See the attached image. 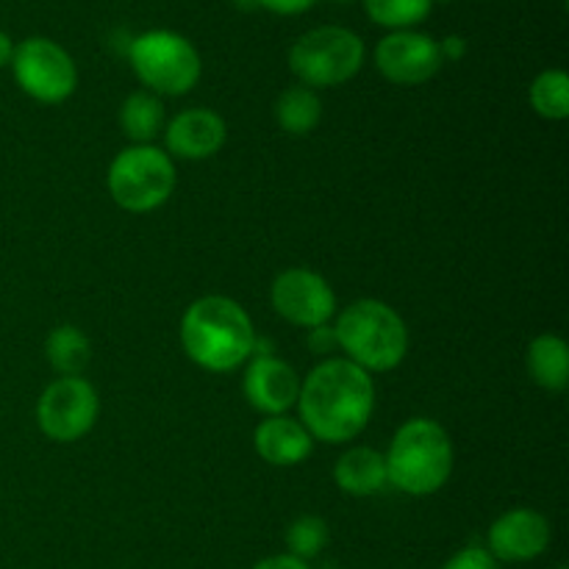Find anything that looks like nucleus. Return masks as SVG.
Segmentation results:
<instances>
[{
	"mask_svg": "<svg viewBox=\"0 0 569 569\" xmlns=\"http://www.w3.org/2000/svg\"><path fill=\"white\" fill-rule=\"evenodd\" d=\"M272 309L298 328L326 326L337 315V295L320 272L292 267L272 281Z\"/></svg>",
	"mask_w": 569,
	"mask_h": 569,
	"instance_id": "nucleus-10",
	"label": "nucleus"
},
{
	"mask_svg": "<svg viewBox=\"0 0 569 569\" xmlns=\"http://www.w3.org/2000/svg\"><path fill=\"white\" fill-rule=\"evenodd\" d=\"M487 542L495 561H503V565L533 561L548 550L550 522L533 509H511L492 522Z\"/></svg>",
	"mask_w": 569,
	"mask_h": 569,
	"instance_id": "nucleus-12",
	"label": "nucleus"
},
{
	"mask_svg": "<svg viewBox=\"0 0 569 569\" xmlns=\"http://www.w3.org/2000/svg\"><path fill=\"white\" fill-rule=\"evenodd\" d=\"M317 0H261V9L272 11V14H281V17H295V14H303L315 6Z\"/></svg>",
	"mask_w": 569,
	"mask_h": 569,
	"instance_id": "nucleus-26",
	"label": "nucleus"
},
{
	"mask_svg": "<svg viewBox=\"0 0 569 569\" xmlns=\"http://www.w3.org/2000/svg\"><path fill=\"white\" fill-rule=\"evenodd\" d=\"M100 400L87 378H56L37 403V422L53 442H76L92 431Z\"/></svg>",
	"mask_w": 569,
	"mask_h": 569,
	"instance_id": "nucleus-9",
	"label": "nucleus"
},
{
	"mask_svg": "<svg viewBox=\"0 0 569 569\" xmlns=\"http://www.w3.org/2000/svg\"><path fill=\"white\" fill-rule=\"evenodd\" d=\"M528 372L548 392H565L569 383V348L556 333H542L528 348Z\"/></svg>",
	"mask_w": 569,
	"mask_h": 569,
	"instance_id": "nucleus-17",
	"label": "nucleus"
},
{
	"mask_svg": "<svg viewBox=\"0 0 569 569\" xmlns=\"http://www.w3.org/2000/svg\"><path fill=\"white\" fill-rule=\"evenodd\" d=\"M383 461L389 483L398 492L426 498L453 476V442L437 420L417 417L398 428Z\"/></svg>",
	"mask_w": 569,
	"mask_h": 569,
	"instance_id": "nucleus-3",
	"label": "nucleus"
},
{
	"mask_svg": "<svg viewBox=\"0 0 569 569\" xmlns=\"http://www.w3.org/2000/svg\"><path fill=\"white\" fill-rule=\"evenodd\" d=\"M239 11H259L261 9V0H233Z\"/></svg>",
	"mask_w": 569,
	"mask_h": 569,
	"instance_id": "nucleus-30",
	"label": "nucleus"
},
{
	"mask_svg": "<svg viewBox=\"0 0 569 569\" xmlns=\"http://www.w3.org/2000/svg\"><path fill=\"white\" fill-rule=\"evenodd\" d=\"M333 481L345 495L353 498H370L387 489V461L378 450L370 448H350L348 453L339 456L333 467Z\"/></svg>",
	"mask_w": 569,
	"mask_h": 569,
	"instance_id": "nucleus-16",
	"label": "nucleus"
},
{
	"mask_svg": "<svg viewBox=\"0 0 569 569\" xmlns=\"http://www.w3.org/2000/svg\"><path fill=\"white\" fill-rule=\"evenodd\" d=\"M437 3H456V0H433V6Z\"/></svg>",
	"mask_w": 569,
	"mask_h": 569,
	"instance_id": "nucleus-31",
	"label": "nucleus"
},
{
	"mask_svg": "<svg viewBox=\"0 0 569 569\" xmlns=\"http://www.w3.org/2000/svg\"><path fill=\"white\" fill-rule=\"evenodd\" d=\"M559 569H567V567H559Z\"/></svg>",
	"mask_w": 569,
	"mask_h": 569,
	"instance_id": "nucleus-33",
	"label": "nucleus"
},
{
	"mask_svg": "<svg viewBox=\"0 0 569 569\" xmlns=\"http://www.w3.org/2000/svg\"><path fill=\"white\" fill-rule=\"evenodd\" d=\"M326 545H328V526L322 517L303 515L287 528V548H289V556H295V559L300 561L317 559Z\"/></svg>",
	"mask_w": 569,
	"mask_h": 569,
	"instance_id": "nucleus-23",
	"label": "nucleus"
},
{
	"mask_svg": "<svg viewBox=\"0 0 569 569\" xmlns=\"http://www.w3.org/2000/svg\"><path fill=\"white\" fill-rule=\"evenodd\" d=\"M253 569H311L306 561L295 559V556L289 553H278V556H267V559H261L259 565H253Z\"/></svg>",
	"mask_w": 569,
	"mask_h": 569,
	"instance_id": "nucleus-28",
	"label": "nucleus"
},
{
	"mask_svg": "<svg viewBox=\"0 0 569 569\" xmlns=\"http://www.w3.org/2000/svg\"><path fill=\"white\" fill-rule=\"evenodd\" d=\"M333 3H350V0H333Z\"/></svg>",
	"mask_w": 569,
	"mask_h": 569,
	"instance_id": "nucleus-32",
	"label": "nucleus"
},
{
	"mask_svg": "<svg viewBox=\"0 0 569 569\" xmlns=\"http://www.w3.org/2000/svg\"><path fill=\"white\" fill-rule=\"evenodd\" d=\"M256 453L272 467L303 465L315 450V439L306 431L303 422L292 417H267L253 431Z\"/></svg>",
	"mask_w": 569,
	"mask_h": 569,
	"instance_id": "nucleus-15",
	"label": "nucleus"
},
{
	"mask_svg": "<svg viewBox=\"0 0 569 569\" xmlns=\"http://www.w3.org/2000/svg\"><path fill=\"white\" fill-rule=\"evenodd\" d=\"M120 126L131 142L150 144V139L164 131V103L159 94L139 89L131 92L120 106Z\"/></svg>",
	"mask_w": 569,
	"mask_h": 569,
	"instance_id": "nucleus-18",
	"label": "nucleus"
},
{
	"mask_svg": "<svg viewBox=\"0 0 569 569\" xmlns=\"http://www.w3.org/2000/svg\"><path fill=\"white\" fill-rule=\"evenodd\" d=\"M309 350L315 356H322V359H326L328 353H333V350H339L337 331H333L328 322H326V326L309 328Z\"/></svg>",
	"mask_w": 569,
	"mask_h": 569,
	"instance_id": "nucleus-25",
	"label": "nucleus"
},
{
	"mask_svg": "<svg viewBox=\"0 0 569 569\" xmlns=\"http://www.w3.org/2000/svg\"><path fill=\"white\" fill-rule=\"evenodd\" d=\"M276 120L292 137H306L315 131L322 120V100L315 89L295 83L283 89L276 100Z\"/></svg>",
	"mask_w": 569,
	"mask_h": 569,
	"instance_id": "nucleus-19",
	"label": "nucleus"
},
{
	"mask_svg": "<svg viewBox=\"0 0 569 569\" xmlns=\"http://www.w3.org/2000/svg\"><path fill=\"white\" fill-rule=\"evenodd\" d=\"M11 70L22 92L39 103H64L78 87L76 61L48 37H28L14 44Z\"/></svg>",
	"mask_w": 569,
	"mask_h": 569,
	"instance_id": "nucleus-8",
	"label": "nucleus"
},
{
	"mask_svg": "<svg viewBox=\"0 0 569 569\" xmlns=\"http://www.w3.org/2000/svg\"><path fill=\"white\" fill-rule=\"evenodd\" d=\"M439 53H442V61H459L467 56V39L459 37V33H450V37L439 39Z\"/></svg>",
	"mask_w": 569,
	"mask_h": 569,
	"instance_id": "nucleus-27",
	"label": "nucleus"
},
{
	"mask_svg": "<svg viewBox=\"0 0 569 569\" xmlns=\"http://www.w3.org/2000/svg\"><path fill=\"white\" fill-rule=\"evenodd\" d=\"M365 56L367 48L359 33L345 26H320L289 48V70L303 87L317 92L359 76Z\"/></svg>",
	"mask_w": 569,
	"mask_h": 569,
	"instance_id": "nucleus-6",
	"label": "nucleus"
},
{
	"mask_svg": "<svg viewBox=\"0 0 569 569\" xmlns=\"http://www.w3.org/2000/svg\"><path fill=\"white\" fill-rule=\"evenodd\" d=\"M300 422L311 439L345 445L359 437L376 409V383L370 372L348 359H326L300 383Z\"/></svg>",
	"mask_w": 569,
	"mask_h": 569,
	"instance_id": "nucleus-1",
	"label": "nucleus"
},
{
	"mask_svg": "<svg viewBox=\"0 0 569 569\" xmlns=\"http://www.w3.org/2000/svg\"><path fill=\"white\" fill-rule=\"evenodd\" d=\"M176 189V164L153 144H133L117 153L109 167V192L120 209L144 214L170 200Z\"/></svg>",
	"mask_w": 569,
	"mask_h": 569,
	"instance_id": "nucleus-7",
	"label": "nucleus"
},
{
	"mask_svg": "<svg viewBox=\"0 0 569 569\" xmlns=\"http://www.w3.org/2000/svg\"><path fill=\"white\" fill-rule=\"evenodd\" d=\"M339 350L348 361L365 372L395 370L409 353V328L403 317L383 300H356L339 315L337 326Z\"/></svg>",
	"mask_w": 569,
	"mask_h": 569,
	"instance_id": "nucleus-4",
	"label": "nucleus"
},
{
	"mask_svg": "<svg viewBox=\"0 0 569 569\" xmlns=\"http://www.w3.org/2000/svg\"><path fill=\"white\" fill-rule=\"evenodd\" d=\"M367 17L389 31H415L433 11V0H361Z\"/></svg>",
	"mask_w": 569,
	"mask_h": 569,
	"instance_id": "nucleus-21",
	"label": "nucleus"
},
{
	"mask_svg": "<svg viewBox=\"0 0 569 569\" xmlns=\"http://www.w3.org/2000/svg\"><path fill=\"white\" fill-rule=\"evenodd\" d=\"M531 106L545 120L569 117V78L565 70H545L531 83Z\"/></svg>",
	"mask_w": 569,
	"mask_h": 569,
	"instance_id": "nucleus-22",
	"label": "nucleus"
},
{
	"mask_svg": "<svg viewBox=\"0 0 569 569\" xmlns=\"http://www.w3.org/2000/svg\"><path fill=\"white\" fill-rule=\"evenodd\" d=\"M439 42L422 31H389L376 44V67L387 81L400 87L426 83L442 70Z\"/></svg>",
	"mask_w": 569,
	"mask_h": 569,
	"instance_id": "nucleus-11",
	"label": "nucleus"
},
{
	"mask_svg": "<svg viewBox=\"0 0 569 569\" xmlns=\"http://www.w3.org/2000/svg\"><path fill=\"white\" fill-rule=\"evenodd\" d=\"M44 353H48L50 367H53L61 378H78L89 367L92 345H89L87 333H83L81 328L59 326L50 331Z\"/></svg>",
	"mask_w": 569,
	"mask_h": 569,
	"instance_id": "nucleus-20",
	"label": "nucleus"
},
{
	"mask_svg": "<svg viewBox=\"0 0 569 569\" xmlns=\"http://www.w3.org/2000/svg\"><path fill=\"white\" fill-rule=\"evenodd\" d=\"M181 345L203 370L231 372L253 356L256 328L237 300L206 295L183 311Z\"/></svg>",
	"mask_w": 569,
	"mask_h": 569,
	"instance_id": "nucleus-2",
	"label": "nucleus"
},
{
	"mask_svg": "<svg viewBox=\"0 0 569 569\" xmlns=\"http://www.w3.org/2000/svg\"><path fill=\"white\" fill-rule=\"evenodd\" d=\"M228 128L222 117L211 109H187L164 126V142L170 153L187 161H203L220 153Z\"/></svg>",
	"mask_w": 569,
	"mask_h": 569,
	"instance_id": "nucleus-14",
	"label": "nucleus"
},
{
	"mask_svg": "<svg viewBox=\"0 0 569 569\" xmlns=\"http://www.w3.org/2000/svg\"><path fill=\"white\" fill-rule=\"evenodd\" d=\"M139 81L153 94H187L198 87L203 61L198 48L183 33L156 28L131 39L126 50Z\"/></svg>",
	"mask_w": 569,
	"mask_h": 569,
	"instance_id": "nucleus-5",
	"label": "nucleus"
},
{
	"mask_svg": "<svg viewBox=\"0 0 569 569\" xmlns=\"http://www.w3.org/2000/svg\"><path fill=\"white\" fill-rule=\"evenodd\" d=\"M442 569H500V561H495L483 548H465Z\"/></svg>",
	"mask_w": 569,
	"mask_h": 569,
	"instance_id": "nucleus-24",
	"label": "nucleus"
},
{
	"mask_svg": "<svg viewBox=\"0 0 569 569\" xmlns=\"http://www.w3.org/2000/svg\"><path fill=\"white\" fill-rule=\"evenodd\" d=\"M244 398L256 411L267 417H278L298 403L300 378L292 365L276 356H253L244 372Z\"/></svg>",
	"mask_w": 569,
	"mask_h": 569,
	"instance_id": "nucleus-13",
	"label": "nucleus"
},
{
	"mask_svg": "<svg viewBox=\"0 0 569 569\" xmlns=\"http://www.w3.org/2000/svg\"><path fill=\"white\" fill-rule=\"evenodd\" d=\"M11 56H14V39L6 31H0V67H9Z\"/></svg>",
	"mask_w": 569,
	"mask_h": 569,
	"instance_id": "nucleus-29",
	"label": "nucleus"
}]
</instances>
